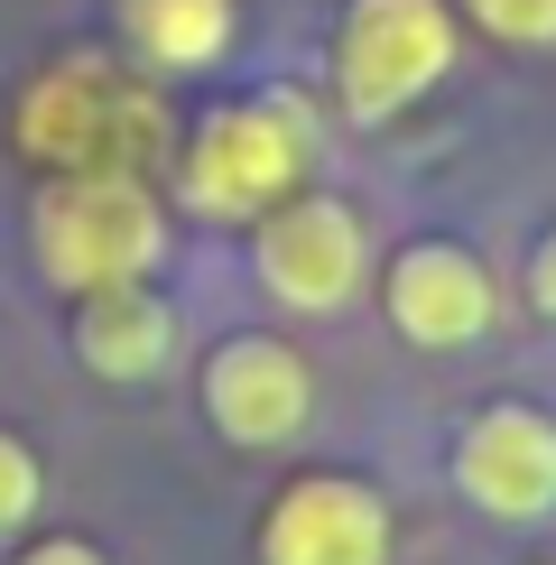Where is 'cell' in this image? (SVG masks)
<instances>
[{
  "label": "cell",
  "instance_id": "obj_1",
  "mask_svg": "<svg viewBox=\"0 0 556 565\" xmlns=\"http://www.w3.org/2000/svg\"><path fill=\"white\" fill-rule=\"evenodd\" d=\"M158 250H168V223H158V195L130 168H75L38 195V260L75 297L149 278Z\"/></svg>",
  "mask_w": 556,
  "mask_h": 565
},
{
  "label": "cell",
  "instance_id": "obj_2",
  "mask_svg": "<svg viewBox=\"0 0 556 565\" xmlns=\"http://www.w3.org/2000/svg\"><path fill=\"white\" fill-rule=\"evenodd\" d=\"M307 177V111L288 93H260V103H223L214 121L185 149V204L195 214H269L288 185Z\"/></svg>",
  "mask_w": 556,
  "mask_h": 565
},
{
  "label": "cell",
  "instance_id": "obj_3",
  "mask_svg": "<svg viewBox=\"0 0 556 565\" xmlns=\"http://www.w3.org/2000/svg\"><path fill=\"white\" fill-rule=\"evenodd\" d=\"M455 65L446 0H353L334 29V93L353 121H389Z\"/></svg>",
  "mask_w": 556,
  "mask_h": 565
},
{
  "label": "cell",
  "instance_id": "obj_4",
  "mask_svg": "<svg viewBox=\"0 0 556 565\" xmlns=\"http://www.w3.org/2000/svg\"><path fill=\"white\" fill-rule=\"evenodd\" d=\"M371 269V242H362V214L334 195H297L278 204L260 223V278L278 306H307V316H334V306H353Z\"/></svg>",
  "mask_w": 556,
  "mask_h": 565
},
{
  "label": "cell",
  "instance_id": "obj_5",
  "mask_svg": "<svg viewBox=\"0 0 556 565\" xmlns=\"http://www.w3.org/2000/svg\"><path fill=\"white\" fill-rule=\"evenodd\" d=\"M455 482L492 520H547L556 510V417L520 408V398L482 408L455 445Z\"/></svg>",
  "mask_w": 556,
  "mask_h": 565
},
{
  "label": "cell",
  "instance_id": "obj_6",
  "mask_svg": "<svg viewBox=\"0 0 556 565\" xmlns=\"http://www.w3.org/2000/svg\"><path fill=\"white\" fill-rule=\"evenodd\" d=\"M316 408V381L278 334H232L214 343L204 362V417L232 436V445H288Z\"/></svg>",
  "mask_w": 556,
  "mask_h": 565
},
{
  "label": "cell",
  "instance_id": "obj_7",
  "mask_svg": "<svg viewBox=\"0 0 556 565\" xmlns=\"http://www.w3.org/2000/svg\"><path fill=\"white\" fill-rule=\"evenodd\" d=\"M269 565H389V510L371 482L343 473H307L278 491L269 529H260Z\"/></svg>",
  "mask_w": 556,
  "mask_h": 565
},
{
  "label": "cell",
  "instance_id": "obj_8",
  "mask_svg": "<svg viewBox=\"0 0 556 565\" xmlns=\"http://www.w3.org/2000/svg\"><path fill=\"white\" fill-rule=\"evenodd\" d=\"M389 324L427 352H455L492 324V269L463 242H408L389 260Z\"/></svg>",
  "mask_w": 556,
  "mask_h": 565
},
{
  "label": "cell",
  "instance_id": "obj_9",
  "mask_svg": "<svg viewBox=\"0 0 556 565\" xmlns=\"http://www.w3.org/2000/svg\"><path fill=\"white\" fill-rule=\"evenodd\" d=\"M121 93L111 75H93V65H56V75H38V93L19 103V139H29L38 158H56V168H111L103 158V130L121 121Z\"/></svg>",
  "mask_w": 556,
  "mask_h": 565
},
{
  "label": "cell",
  "instance_id": "obj_10",
  "mask_svg": "<svg viewBox=\"0 0 556 565\" xmlns=\"http://www.w3.org/2000/svg\"><path fill=\"white\" fill-rule=\"evenodd\" d=\"M75 352L103 371V381L139 390V381H158V371H168L177 316L139 288V278H130V288H93V297H84V324H75Z\"/></svg>",
  "mask_w": 556,
  "mask_h": 565
},
{
  "label": "cell",
  "instance_id": "obj_11",
  "mask_svg": "<svg viewBox=\"0 0 556 565\" xmlns=\"http://www.w3.org/2000/svg\"><path fill=\"white\" fill-rule=\"evenodd\" d=\"M232 0H121V29L149 65H168V75H195V65H214L232 46Z\"/></svg>",
  "mask_w": 556,
  "mask_h": 565
},
{
  "label": "cell",
  "instance_id": "obj_12",
  "mask_svg": "<svg viewBox=\"0 0 556 565\" xmlns=\"http://www.w3.org/2000/svg\"><path fill=\"white\" fill-rule=\"evenodd\" d=\"M455 10L501 46H556V0H455Z\"/></svg>",
  "mask_w": 556,
  "mask_h": 565
},
{
  "label": "cell",
  "instance_id": "obj_13",
  "mask_svg": "<svg viewBox=\"0 0 556 565\" xmlns=\"http://www.w3.org/2000/svg\"><path fill=\"white\" fill-rule=\"evenodd\" d=\"M38 510V455L19 436H0V529H19Z\"/></svg>",
  "mask_w": 556,
  "mask_h": 565
},
{
  "label": "cell",
  "instance_id": "obj_14",
  "mask_svg": "<svg viewBox=\"0 0 556 565\" xmlns=\"http://www.w3.org/2000/svg\"><path fill=\"white\" fill-rule=\"evenodd\" d=\"M528 297H538V316L556 324V232L538 242V260H528Z\"/></svg>",
  "mask_w": 556,
  "mask_h": 565
},
{
  "label": "cell",
  "instance_id": "obj_15",
  "mask_svg": "<svg viewBox=\"0 0 556 565\" xmlns=\"http://www.w3.org/2000/svg\"><path fill=\"white\" fill-rule=\"evenodd\" d=\"M19 565H103V556H93L84 537H46V547H29V556H19Z\"/></svg>",
  "mask_w": 556,
  "mask_h": 565
}]
</instances>
